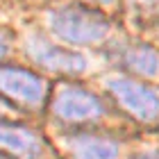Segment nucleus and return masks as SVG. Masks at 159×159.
Listing matches in <instances>:
<instances>
[{
  "mask_svg": "<svg viewBox=\"0 0 159 159\" xmlns=\"http://www.w3.org/2000/svg\"><path fill=\"white\" fill-rule=\"evenodd\" d=\"M50 25L55 34L73 43H93L109 32V23L105 16L91 9H82V7H68V9L55 11L50 16Z\"/></svg>",
  "mask_w": 159,
  "mask_h": 159,
  "instance_id": "1",
  "label": "nucleus"
},
{
  "mask_svg": "<svg viewBox=\"0 0 159 159\" xmlns=\"http://www.w3.org/2000/svg\"><path fill=\"white\" fill-rule=\"evenodd\" d=\"M111 93L120 100L129 114H134L141 120H155L159 118V93L143 84H136L132 80H111L109 82Z\"/></svg>",
  "mask_w": 159,
  "mask_h": 159,
  "instance_id": "2",
  "label": "nucleus"
},
{
  "mask_svg": "<svg viewBox=\"0 0 159 159\" xmlns=\"http://www.w3.org/2000/svg\"><path fill=\"white\" fill-rule=\"evenodd\" d=\"M52 109H55L57 116H61L66 120H89L93 116H98V114L102 111V107L86 91L61 89L57 93L55 102H52Z\"/></svg>",
  "mask_w": 159,
  "mask_h": 159,
  "instance_id": "3",
  "label": "nucleus"
},
{
  "mask_svg": "<svg viewBox=\"0 0 159 159\" xmlns=\"http://www.w3.org/2000/svg\"><path fill=\"white\" fill-rule=\"evenodd\" d=\"M0 91L27 105H39L43 98L41 80L18 68H0Z\"/></svg>",
  "mask_w": 159,
  "mask_h": 159,
  "instance_id": "4",
  "label": "nucleus"
},
{
  "mask_svg": "<svg viewBox=\"0 0 159 159\" xmlns=\"http://www.w3.org/2000/svg\"><path fill=\"white\" fill-rule=\"evenodd\" d=\"M27 50L30 55L43 66L52 68V70H64V73H80V70L86 68V59L77 52H70V50L50 46V43H43L41 39H32L27 43Z\"/></svg>",
  "mask_w": 159,
  "mask_h": 159,
  "instance_id": "5",
  "label": "nucleus"
},
{
  "mask_svg": "<svg viewBox=\"0 0 159 159\" xmlns=\"http://www.w3.org/2000/svg\"><path fill=\"white\" fill-rule=\"evenodd\" d=\"M0 148L16 155L18 159H37L39 155L37 136L23 127H11V125H0Z\"/></svg>",
  "mask_w": 159,
  "mask_h": 159,
  "instance_id": "6",
  "label": "nucleus"
},
{
  "mask_svg": "<svg viewBox=\"0 0 159 159\" xmlns=\"http://www.w3.org/2000/svg\"><path fill=\"white\" fill-rule=\"evenodd\" d=\"M73 155L75 159H116L118 150L102 139H77L73 143Z\"/></svg>",
  "mask_w": 159,
  "mask_h": 159,
  "instance_id": "7",
  "label": "nucleus"
},
{
  "mask_svg": "<svg viewBox=\"0 0 159 159\" xmlns=\"http://www.w3.org/2000/svg\"><path fill=\"white\" fill-rule=\"evenodd\" d=\"M127 64L143 75H155L159 70V55L155 50H132L127 55Z\"/></svg>",
  "mask_w": 159,
  "mask_h": 159,
  "instance_id": "8",
  "label": "nucleus"
},
{
  "mask_svg": "<svg viewBox=\"0 0 159 159\" xmlns=\"http://www.w3.org/2000/svg\"><path fill=\"white\" fill-rule=\"evenodd\" d=\"M5 52H7V46H5V39L0 37V57H2Z\"/></svg>",
  "mask_w": 159,
  "mask_h": 159,
  "instance_id": "9",
  "label": "nucleus"
},
{
  "mask_svg": "<svg viewBox=\"0 0 159 159\" xmlns=\"http://www.w3.org/2000/svg\"><path fill=\"white\" fill-rule=\"evenodd\" d=\"M141 159H159V152H150V155H143Z\"/></svg>",
  "mask_w": 159,
  "mask_h": 159,
  "instance_id": "10",
  "label": "nucleus"
},
{
  "mask_svg": "<svg viewBox=\"0 0 159 159\" xmlns=\"http://www.w3.org/2000/svg\"><path fill=\"white\" fill-rule=\"evenodd\" d=\"M100 2H107V0H100Z\"/></svg>",
  "mask_w": 159,
  "mask_h": 159,
  "instance_id": "11",
  "label": "nucleus"
}]
</instances>
